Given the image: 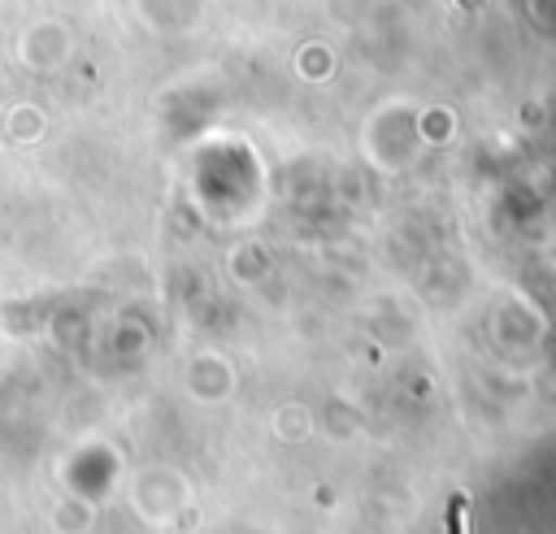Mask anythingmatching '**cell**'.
Wrapping results in <instances>:
<instances>
[{
    "label": "cell",
    "instance_id": "obj_1",
    "mask_svg": "<svg viewBox=\"0 0 556 534\" xmlns=\"http://www.w3.org/2000/svg\"><path fill=\"white\" fill-rule=\"evenodd\" d=\"M465 508H469V499L452 495V504H447V534H465Z\"/></svg>",
    "mask_w": 556,
    "mask_h": 534
}]
</instances>
